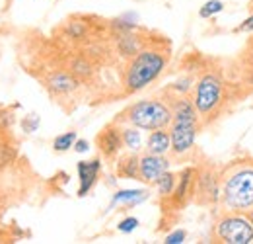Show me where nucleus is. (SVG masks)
<instances>
[{
	"label": "nucleus",
	"mask_w": 253,
	"mask_h": 244,
	"mask_svg": "<svg viewBox=\"0 0 253 244\" xmlns=\"http://www.w3.org/2000/svg\"><path fill=\"white\" fill-rule=\"evenodd\" d=\"M214 176L211 172L207 174H197V182H195V195L205 197L203 203H216L220 201V183L212 180Z\"/></svg>",
	"instance_id": "9b49d317"
},
{
	"label": "nucleus",
	"mask_w": 253,
	"mask_h": 244,
	"mask_svg": "<svg viewBox=\"0 0 253 244\" xmlns=\"http://www.w3.org/2000/svg\"><path fill=\"white\" fill-rule=\"evenodd\" d=\"M236 31H238V33H242V31H246V33H248V31H253V14L252 16H248V18L236 28Z\"/></svg>",
	"instance_id": "5701e85b"
},
{
	"label": "nucleus",
	"mask_w": 253,
	"mask_h": 244,
	"mask_svg": "<svg viewBox=\"0 0 253 244\" xmlns=\"http://www.w3.org/2000/svg\"><path fill=\"white\" fill-rule=\"evenodd\" d=\"M220 205L224 211L250 213L253 209V166L238 164L220 182Z\"/></svg>",
	"instance_id": "7ed1b4c3"
},
{
	"label": "nucleus",
	"mask_w": 253,
	"mask_h": 244,
	"mask_svg": "<svg viewBox=\"0 0 253 244\" xmlns=\"http://www.w3.org/2000/svg\"><path fill=\"white\" fill-rule=\"evenodd\" d=\"M78 141V135L76 131H66V133H61L53 139V149L57 153H66L70 149H74V143Z\"/></svg>",
	"instance_id": "f3484780"
},
{
	"label": "nucleus",
	"mask_w": 253,
	"mask_h": 244,
	"mask_svg": "<svg viewBox=\"0 0 253 244\" xmlns=\"http://www.w3.org/2000/svg\"><path fill=\"white\" fill-rule=\"evenodd\" d=\"M195 182H197V172L193 168H185L179 176H177V183L175 189L171 193V201L175 205H183L191 195L195 193Z\"/></svg>",
	"instance_id": "9d476101"
},
{
	"label": "nucleus",
	"mask_w": 253,
	"mask_h": 244,
	"mask_svg": "<svg viewBox=\"0 0 253 244\" xmlns=\"http://www.w3.org/2000/svg\"><path fill=\"white\" fill-rule=\"evenodd\" d=\"M173 120L169 123V135H171V153L175 156H185L195 149L199 127L203 125L193 100L187 96H175L171 102Z\"/></svg>",
	"instance_id": "f257e3e1"
},
{
	"label": "nucleus",
	"mask_w": 253,
	"mask_h": 244,
	"mask_svg": "<svg viewBox=\"0 0 253 244\" xmlns=\"http://www.w3.org/2000/svg\"><path fill=\"white\" fill-rule=\"evenodd\" d=\"M138 225H140V221H138L136 217H125V219H121V221H119L117 231H119V233H123V235H130L132 231H136V229H138Z\"/></svg>",
	"instance_id": "aec40b11"
},
{
	"label": "nucleus",
	"mask_w": 253,
	"mask_h": 244,
	"mask_svg": "<svg viewBox=\"0 0 253 244\" xmlns=\"http://www.w3.org/2000/svg\"><path fill=\"white\" fill-rule=\"evenodd\" d=\"M123 131V147H125L128 153H140L142 151V133L138 127H132V125H126L121 127Z\"/></svg>",
	"instance_id": "2eb2a0df"
},
{
	"label": "nucleus",
	"mask_w": 253,
	"mask_h": 244,
	"mask_svg": "<svg viewBox=\"0 0 253 244\" xmlns=\"http://www.w3.org/2000/svg\"><path fill=\"white\" fill-rule=\"evenodd\" d=\"M22 125H24V129L28 131V133H33L35 129H37V125H39V118L37 116H30V118H26L24 122H22Z\"/></svg>",
	"instance_id": "4be33fe9"
},
{
	"label": "nucleus",
	"mask_w": 253,
	"mask_h": 244,
	"mask_svg": "<svg viewBox=\"0 0 253 244\" xmlns=\"http://www.w3.org/2000/svg\"><path fill=\"white\" fill-rule=\"evenodd\" d=\"M76 172H78V195L84 197L90 193V189L95 185L97 178H99V172H101V160L94 158V160H82L76 164Z\"/></svg>",
	"instance_id": "1a4fd4ad"
},
{
	"label": "nucleus",
	"mask_w": 253,
	"mask_h": 244,
	"mask_svg": "<svg viewBox=\"0 0 253 244\" xmlns=\"http://www.w3.org/2000/svg\"><path fill=\"white\" fill-rule=\"evenodd\" d=\"M248 215H250V219H252V223H253V209H252V211H250Z\"/></svg>",
	"instance_id": "393cba45"
},
{
	"label": "nucleus",
	"mask_w": 253,
	"mask_h": 244,
	"mask_svg": "<svg viewBox=\"0 0 253 244\" xmlns=\"http://www.w3.org/2000/svg\"><path fill=\"white\" fill-rule=\"evenodd\" d=\"M222 10H224V2H222V0H207V2L201 6L199 16H201V18H205V20H209V18H212V16L220 14Z\"/></svg>",
	"instance_id": "6ab92c4d"
},
{
	"label": "nucleus",
	"mask_w": 253,
	"mask_h": 244,
	"mask_svg": "<svg viewBox=\"0 0 253 244\" xmlns=\"http://www.w3.org/2000/svg\"><path fill=\"white\" fill-rule=\"evenodd\" d=\"M214 237L224 244H252L253 223L248 213L224 211L214 227Z\"/></svg>",
	"instance_id": "423d86ee"
},
{
	"label": "nucleus",
	"mask_w": 253,
	"mask_h": 244,
	"mask_svg": "<svg viewBox=\"0 0 253 244\" xmlns=\"http://www.w3.org/2000/svg\"><path fill=\"white\" fill-rule=\"evenodd\" d=\"M185 239H187V233L181 231V229H177V231L169 233V235L164 239V243L166 244H181V243H185Z\"/></svg>",
	"instance_id": "412c9836"
},
{
	"label": "nucleus",
	"mask_w": 253,
	"mask_h": 244,
	"mask_svg": "<svg viewBox=\"0 0 253 244\" xmlns=\"http://www.w3.org/2000/svg\"><path fill=\"white\" fill-rule=\"evenodd\" d=\"M117 176L125 180H138V153H128L117 160Z\"/></svg>",
	"instance_id": "4468645a"
},
{
	"label": "nucleus",
	"mask_w": 253,
	"mask_h": 244,
	"mask_svg": "<svg viewBox=\"0 0 253 244\" xmlns=\"http://www.w3.org/2000/svg\"><path fill=\"white\" fill-rule=\"evenodd\" d=\"M191 100L203 125L212 122L224 104V80L216 72H205L193 86Z\"/></svg>",
	"instance_id": "39448f33"
},
{
	"label": "nucleus",
	"mask_w": 253,
	"mask_h": 244,
	"mask_svg": "<svg viewBox=\"0 0 253 244\" xmlns=\"http://www.w3.org/2000/svg\"><path fill=\"white\" fill-rule=\"evenodd\" d=\"M76 86H78L76 78L72 74H68V72H57L51 78V88L57 94H68V92L74 90Z\"/></svg>",
	"instance_id": "dca6fc26"
},
{
	"label": "nucleus",
	"mask_w": 253,
	"mask_h": 244,
	"mask_svg": "<svg viewBox=\"0 0 253 244\" xmlns=\"http://www.w3.org/2000/svg\"><path fill=\"white\" fill-rule=\"evenodd\" d=\"M175 183H177V176L171 174V172L168 170V172H164L158 180H156L154 185L158 187L160 195H164V197H171V193H173V189H175Z\"/></svg>",
	"instance_id": "a211bd4d"
},
{
	"label": "nucleus",
	"mask_w": 253,
	"mask_h": 244,
	"mask_svg": "<svg viewBox=\"0 0 253 244\" xmlns=\"http://www.w3.org/2000/svg\"><path fill=\"white\" fill-rule=\"evenodd\" d=\"M95 143H97L99 153L103 154L105 158H115L117 154L121 153V149H125L123 147V131L115 123H111L103 131H99Z\"/></svg>",
	"instance_id": "6e6552de"
},
{
	"label": "nucleus",
	"mask_w": 253,
	"mask_h": 244,
	"mask_svg": "<svg viewBox=\"0 0 253 244\" xmlns=\"http://www.w3.org/2000/svg\"><path fill=\"white\" fill-rule=\"evenodd\" d=\"M144 199H148V191H146V189H121V191H115V193H113L109 209H113L115 205L132 207V205L142 203Z\"/></svg>",
	"instance_id": "ddd939ff"
},
{
	"label": "nucleus",
	"mask_w": 253,
	"mask_h": 244,
	"mask_svg": "<svg viewBox=\"0 0 253 244\" xmlns=\"http://www.w3.org/2000/svg\"><path fill=\"white\" fill-rule=\"evenodd\" d=\"M169 166H171V162L166 154H140L138 156V180L154 185L160 176L169 170Z\"/></svg>",
	"instance_id": "0eeeda50"
},
{
	"label": "nucleus",
	"mask_w": 253,
	"mask_h": 244,
	"mask_svg": "<svg viewBox=\"0 0 253 244\" xmlns=\"http://www.w3.org/2000/svg\"><path fill=\"white\" fill-rule=\"evenodd\" d=\"M74 151H76L78 154L88 153V151H90V143H88L86 139H78V141L74 143Z\"/></svg>",
	"instance_id": "b1692460"
},
{
	"label": "nucleus",
	"mask_w": 253,
	"mask_h": 244,
	"mask_svg": "<svg viewBox=\"0 0 253 244\" xmlns=\"http://www.w3.org/2000/svg\"><path fill=\"white\" fill-rule=\"evenodd\" d=\"M168 64V55L156 47H142L138 49L130 61L126 62L123 74V86L128 94L144 90L150 86Z\"/></svg>",
	"instance_id": "f03ea898"
},
{
	"label": "nucleus",
	"mask_w": 253,
	"mask_h": 244,
	"mask_svg": "<svg viewBox=\"0 0 253 244\" xmlns=\"http://www.w3.org/2000/svg\"><path fill=\"white\" fill-rule=\"evenodd\" d=\"M171 120H173L171 104H168L166 100H160V98L138 100L121 114V122L132 125V127H138L140 131L168 129Z\"/></svg>",
	"instance_id": "20e7f679"
},
{
	"label": "nucleus",
	"mask_w": 253,
	"mask_h": 244,
	"mask_svg": "<svg viewBox=\"0 0 253 244\" xmlns=\"http://www.w3.org/2000/svg\"><path fill=\"white\" fill-rule=\"evenodd\" d=\"M146 153H152V154L171 153V135H169V129H156V131H150L148 133Z\"/></svg>",
	"instance_id": "f8f14e48"
}]
</instances>
